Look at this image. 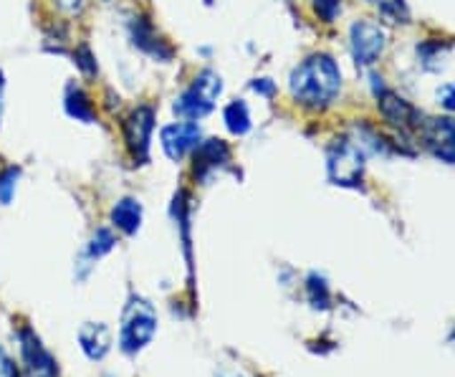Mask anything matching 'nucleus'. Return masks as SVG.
Returning <instances> with one entry per match:
<instances>
[{
	"mask_svg": "<svg viewBox=\"0 0 455 377\" xmlns=\"http://www.w3.org/2000/svg\"><path fill=\"white\" fill-rule=\"evenodd\" d=\"M3 92H5V76L0 71V127H3V112H5V101H3Z\"/></svg>",
	"mask_w": 455,
	"mask_h": 377,
	"instance_id": "29",
	"label": "nucleus"
},
{
	"mask_svg": "<svg viewBox=\"0 0 455 377\" xmlns=\"http://www.w3.org/2000/svg\"><path fill=\"white\" fill-rule=\"evenodd\" d=\"M124 28H127V38H130L132 46L140 53H145L147 59H152L157 64H172L175 61V46L157 31V26L152 23V18L147 13H140V11L130 13Z\"/></svg>",
	"mask_w": 455,
	"mask_h": 377,
	"instance_id": "7",
	"label": "nucleus"
},
{
	"mask_svg": "<svg viewBox=\"0 0 455 377\" xmlns=\"http://www.w3.org/2000/svg\"><path fill=\"white\" fill-rule=\"evenodd\" d=\"M440 61H445V44H443V41L427 38L423 44H418V64L423 66L425 71L438 74L440 68H443Z\"/></svg>",
	"mask_w": 455,
	"mask_h": 377,
	"instance_id": "21",
	"label": "nucleus"
},
{
	"mask_svg": "<svg viewBox=\"0 0 455 377\" xmlns=\"http://www.w3.org/2000/svg\"><path fill=\"white\" fill-rule=\"evenodd\" d=\"M64 13H82V8H84V0H53Z\"/></svg>",
	"mask_w": 455,
	"mask_h": 377,
	"instance_id": "28",
	"label": "nucleus"
},
{
	"mask_svg": "<svg viewBox=\"0 0 455 377\" xmlns=\"http://www.w3.org/2000/svg\"><path fill=\"white\" fill-rule=\"evenodd\" d=\"M223 127L230 137H245L253 130V115H251V107L245 99H230L223 107Z\"/></svg>",
	"mask_w": 455,
	"mask_h": 377,
	"instance_id": "17",
	"label": "nucleus"
},
{
	"mask_svg": "<svg viewBox=\"0 0 455 377\" xmlns=\"http://www.w3.org/2000/svg\"><path fill=\"white\" fill-rule=\"evenodd\" d=\"M155 130H157V107H152V104H137L122 116L119 132H122V142H124L132 164L149 163Z\"/></svg>",
	"mask_w": 455,
	"mask_h": 377,
	"instance_id": "4",
	"label": "nucleus"
},
{
	"mask_svg": "<svg viewBox=\"0 0 455 377\" xmlns=\"http://www.w3.org/2000/svg\"><path fill=\"white\" fill-rule=\"evenodd\" d=\"M20 175H23V170L18 164H8V167L0 170V205H11L13 203Z\"/></svg>",
	"mask_w": 455,
	"mask_h": 377,
	"instance_id": "23",
	"label": "nucleus"
},
{
	"mask_svg": "<svg viewBox=\"0 0 455 377\" xmlns=\"http://www.w3.org/2000/svg\"><path fill=\"white\" fill-rule=\"evenodd\" d=\"M71 59H74V66H76V71L82 74L84 79H97L99 76L97 56H94V51H92L89 44H79L76 49L71 51Z\"/></svg>",
	"mask_w": 455,
	"mask_h": 377,
	"instance_id": "22",
	"label": "nucleus"
},
{
	"mask_svg": "<svg viewBox=\"0 0 455 377\" xmlns=\"http://www.w3.org/2000/svg\"><path fill=\"white\" fill-rule=\"evenodd\" d=\"M114 248H116V236H114V230L107 229V226H99V229L92 233V238H89V244L84 248V253L97 263L99 259L109 256Z\"/></svg>",
	"mask_w": 455,
	"mask_h": 377,
	"instance_id": "20",
	"label": "nucleus"
},
{
	"mask_svg": "<svg viewBox=\"0 0 455 377\" xmlns=\"http://www.w3.org/2000/svg\"><path fill=\"white\" fill-rule=\"evenodd\" d=\"M286 86H289L293 107L316 115L337 104V99L341 97V86H344V74H341L339 61L331 53L314 51L289 71Z\"/></svg>",
	"mask_w": 455,
	"mask_h": 377,
	"instance_id": "1",
	"label": "nucleus"
},
{
	"mask_svg": "<svg viewBox=\"0 0 455 377\" xmlns=\"http://www.w3.org/2000/svg\"><path fill=\"white\" fill-rule=\"evenodd\" d=\"M99 3H112V0H99Z\"/></svg>",
	"mask_w": 455,
	"mask_h": 377,
	"instance_id": "31",
	"label": "nucleus"
},
{
	"mask_svg": "<svg viewBox=\"0 0 455 377\" xmlns=\"http://www.w3.org/2000/svg\"><path fill=\"white\" fill-rule=\"evenodd\" d=\"M76 340H79L84 355L92 362L104 360L112 349V332L104 322H84Z\"/></svg>",
	"mask_w": 455,
	"mask_h": 377,
	"instance_id": "16",
	"label": "nucleus"
},
{
	"mask_svg": "<svg viewBox=\"0 0 455 377\" xmlns=\"http://www.w3.org/2000/svg\"><path fill=\"white\" fill-rule=\"evenodd\" d=\"M200 140H203L200 122L178 119V122H170L160 130V148H163L164 157L175 164L185 163L193 155V149L200 145Z\"/></svg>",
	"mask_w": 455,
	"mask_h": 377,
	"instance_id": "9",
	"label": "nucleus"
},
{
	"mask_svg": "<svg viewBox=\"0 0 455 377\" xmlns=\"http://www.w3.org/2000/svg\"><path fill=\"white\" fill-rule=\"evenodd\" d=\"M387 49V31L379 20L372 18H357L349 26V53L359 68L374 66Z\"/></svg>",
	"mask_w": 455,
	"mask_h": 377,
	"instance_id": "6",
	"label": "nucleus"
},
{
	"mask_svg": "<svg viewBox=\"0 0 455 377\" xmlns=\"http://www.w3.org/2000/svg\"><path fill=\"white\" fill-rule=\"evenodd\" d=\"M203 3H205V5H212V3H215V0H203Z\"/></svg>",
	"mask_w": 455,
	"mask_h": 377,
	"instance_id": "30",
	"label": "nucleus"
},
{
	"mask_svg": "<svg viewBox=\"0 0 455 377\" xmlns=\"http://www.w3.org/2000/svg\"><path fill=\"white\" fill-rule=\"evenodd\" d=\"M170 215L175 221L180 244H182V251H185V261H188V271H190V279H193V196H190V190L180 188L178 193L172 196Z\"/></svg>",
	"mask_w": 455,
	"mask_h": 377,
	"instance_id": "12",
	"label": "nucleus"
},
{
	"mask_svg": "<svg viewBox=\"0 0 455 377\" xmlns=\"http://www.w3.org/2000/svg\"><path fill=\"white\" fill-rule=\"evenodd\" d=\"M367 152L347 134L334 137L326 148V178L337 188L357 190L364 182Z\"/></svg>",
	"mask_w": 455,
	"mask_h": 377,
	"instance_id": "3",
	"label": "nucleus"
},
{
	"mask_svg": "<svg viewBox=\"0 0 455 377\" xmlns=\"http://www.w3.org/2000/svg\"><path fill=\"white\" fill-rule=\"evenodd\" d=\"M304 294H307V301H309L314 309H329L331 307V289H329V284L322 274H316V271H311L307 274V279H304Z\"/></svg>",
	"mask_w": 455,
	"mask_h": 377,
	"instance_id": "19",
	"label": "nucleus"
},
{
	"mask_svg": "<svg viewBox=\"0 0 455 377\" xmlns=\"http://www.w3.org/2000/svg\"><path fill=\"white\" fill-rule=\"evenodd\" d=\"M157 309L147 301L145 296L130 294L122 322H119V349L134 357L140 355L147 345H152L155 334H157Z\"/></svg>",
	"mask_w": 455,
	"mask_h": 377,
	"instance_id": "2",
	"label": "nucleus"
},
{
	"mask_svg": "<svg viewBox=\"0 0 455 377\" xmlns=\"http://www.w3.org/2000/svg\"><path fill=\"white\" fill-rule=\"evenodd\" d=\"M438 104L445 109V112L455 115V84H443V86H440Z\"/></svg>",
	"mask_w": 455,
	"mask_h": 377,
	"instance_id": "26",
	"label": "nucleus"
},
{
	"mask_svg": "<svg viewBox=\"0 0 455 377\" xmlns=\"http://www.w3.org/2000/svg\"><path fill=\"white\" fill-rule=\"evenodd\" d=\"M215 107L218 104H212L211 99L203 97L196 86H190V84L180 92L178 97L172 99V115L182 119V122H203V119H208L215 112Z\"/></svg>",
	"mask_w": 455,
	"mask_h": 377,
	"instance_id": "15",
	"label": "nucleus"
},
{
	"mask_svg": "<svg viewBox=\"0 0 455 377\" xmlns=\"http://www.w3.org/2000/svg\"><path fill=\"white\" fill-rule=\"evenodd\" d=\"M0 377H20V370L18 365L13 362V357L0 347Z\"/></svg>",
	"mask_w": 455,
	"mask_h": 377,
	"instance_id": "27",
	"label": "nucleus"
},
{
	"mask_svg": "<svg viewBox=\"0 0 455 377\" xmlns=\"http://www.w3.org/2000/svg\"><path fill=\"white\" fill-rule=\"evenodd\" d=\"M109 223L114 230H119L122 236H137L142 230L145 223V205L142 200L134 196H124L119 200H114V205L109 208Z\"/></svg>",
	"mask_w": 455,
	"mask_h": 377,
	"instance_id": "13",
	"label": "nucleus"
},
{
	"mask_svg": "<svg viewBox=\"0 0 455 377\" xmlns=\"http://www.w3.org/2000/svg\"><path fill=\"white\" fill-rule=\"evenodd\" d=\"M223 377H238V375H223Z\"/></svg>",
	"mask_w": 455,
	"mask_h": 377,
	"instance_id": "32",
	"label": "nucleus"
},
{
	"mask_svg": "<svg viewBox=\"0 0 455 377\" xmlns=\"http://www.w3.org/2000/svg\"><path fill=\"white\" fill-rule=\"evenodd\" d=\"M309 3L314 18H316L319 23H324V26L337 23V18H339L341 11H344V3H341V0H309Z\"/></svg>",
	"mask_w": 455,
	"mask_h": 377,
	"instance_id": "24",
	"label": "nucleus"
},
{
	"mask_svg": "<svg viewBox=\"0 0 455 377\" xmlns=\"http://www.w3.org/2000/svg\"><path fill=\"white\" fill-rule=\"evenodd\" d=\"M233 170V148L223 137H203L190 155V178L196 185H211L215 175Z\"/></svg>",
	"mask_w": 455,
	"mask_h": 377,
	"instance_id": "5",
	"label": "nucleus"
},
{
	"mask_svg": "<svg viewBox=\"0 0 455 377\" xmlns=\"http://www.w3.org/2000/svg\"><path fill=\"white\" fill-rule=\"evenodd\" d=\"M64 112L68 119L82 122V124H97L99 107L94 97L84 89L82 84L68 82L64 92Z\"/></svg>",
	"mask_w": 455,
	"mask_h": 377,
	"instance_id": "14",
	"label": "nucleus"
},
{
	"mask_svg": "<svg viewBox=\"0 0 455 377\" xmlns=\"http://www.w3.org/2000/svg\"><path fill=\"white\" fill-rule=\"evenodd\" d=\"M248 86H251V92H253L256 97L268 99V101L278 94V86L271 76H256V79H251Z\"/></svg>",
	"mask_w": 455,
	"mask_h": 377,
	"instance_id": "25",
	"label": "nucleus"
},
{
	"mask_svg": "<svg viewBox=\"0 0 455 377\" xmlns=\"http://www.w3.org/2000/svg\"><path fill=\"white\" fill-rule=\"evenodd\" d=\"M18 352L26 377H56L59 375V362L51 355L41 337L28 325H20L16 329Z\"/></svg>",
	"mask_w": 455,
	"mask_h": 377,
	"instance_id": "8",
	"label": "nucleus"
},
{
	"mask_svg": "<svg viewBox=\"0 0 455 377\" xmlns=\"http://www.w3.org/2000/svg\"><path fill=\"white\" fill-rule=\"evenodd\" d=\"M374 99H377V109H379L382 119L390 122L392 127H397L403 134L405 132H418V127L423 124V112L418 107H412L405 97H400L397 92L385 89Z\"/></svg>",
	"mask_w": 455,
	"mask_h": 377,
	"instance_id": "11",
	"label": "nucleus"
},
{
	"mask_svg": "<svg viewBox=\"0 0 455 377\" xmlns=\"http://www.w3.org/2000/svg\"><path fill=\"white\" fill-rule=\"evenodd\" d=\"M193 86H196L197 92L203 94V97H208L211 101H220V97L226 94V82H223V74H218L215 68L211 66H205V68H200L196 76H193Z\"/></svg>",
	"mask_w": 455,
	"mask_h": 377,
	"instance_id": "18",
	"label": "nucleus"
},
{
	"mask_svg": "<svg viewBox=\"0 0 455 377\" xmlns=\"http://www.w3.org/2000/svg\"><path fill=\"white\" fill-rule=\"evenodd\" d=\"M418 137L440 163L455 164V119L453 116H425Z\"/></svg>",
	"mask_w": 455,
	"mask_h": 377,
	"instance_id": "10",
	"label": "nucleus"
}]
</instances>
